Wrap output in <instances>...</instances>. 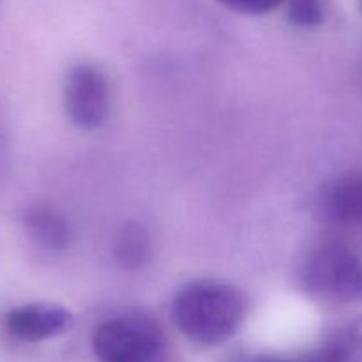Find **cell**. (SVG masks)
<instances>
[{"label":"cell","mask_w":362,"mask_h":362,"mask_svg":"<svg viewBox=\"0 0 362 362\" xmlns=\"http://www.w3.org/2000/svg\"><path fill=\"white\" fill-rule=\"evenodd\" d=\"M246 311V296L219 279L187 283L175 293L170 308L177 331L200 346H218L233 338Z\"/></svg>","instance_id":"obj_1"},{"label":"cell","mask_w":362,"mask_h":362,"mask_svg":"<svg viewBox=\"0 0 362 362\" xmlns=\"http://www.w3.org/2000/svg\"><path fill=\"white\" fill-rule=\"evenodd\" d=\"M98 362H168L165 331L145 313H124L108 318L92 334Z\"/></svg>","instance_id":"obj_2"},{"label":"cell","mask_w":362,"mask_h":362,"mask_svg":"<svg viewBox=\"0 0 362 362\" xmlns=\"http://www.w3.org/2000/svg\"><path fill=\"white\" fill-rule=\"evenodd\" d=\"M300 279L311 296L329 303H362V253L346 244H322L304 260Z\"/></svg>","instance_id":"obj_3"},{"label":"cell","mask_w":362,"mask_h":362,"mask_svg":"<svg viewBox=\"0 0 362 362\" xmlns=\"http://www.w3.org/2000/svg\"><path fill=\"white\" fill-rule=\"evenodd\" d=\"M64 106L76 127L94 131L108 120L112 92L108 78L92 64H76L64 81Z\"/></svg>","instance_id":"obj_4"},{"label":"cell","mask_w":362,"mask_h":362,"mask_svg":"<svg viewBox=\"0 0 362 362\" xmlns=\"http://www.w3.org/2000/svg\"><path fill=\"white\" fill-rule=\"evenodd\" d=\"M73 313L53 303H28L13 308L4 317V329L21 343H41L73 327Z\"/></svg>","instance_id":"obj_5"},{"label":"cell","mask_w":362,"mask_h":362,"mask_svg":"<svg viewBox=\"0 0 362 362\" xmlns=\"http://www.w3.org/2000/svg\"><path fill=\"white\" fill-rule=\"evenodd\" d=\"M20 223L28 239L49 253L64 251L73 239V230L66 216L49 205H30L21 212Z\"/></svg>","instance_id":"obj_6"},{"label":"cell","mask_w":362,"mask_h":362,"mask_svg":"<svg viewBox=\"0 0 362 362\" xmlns=\"http://www.w3.org/2000/svg\"><path fill=\"white\" fill-rule=\"evenodd\" d=\"M322 209L331 221L345 226H362V172L349 173L327 186Z\"/></svg>","instance_id":"obj_7"},{"label":"cell","mask_w":362,"mask_h":362,"mask_svg":"<svg viewBox=\"0 0 362 362\" xmlns=\"http://www.w3.org/2000/svg\"><path fill=\"white\" fill-rule=\"evenodd\" d=\"M151 237L138 223H127L117 233L113 255L120 267L141 269L151 258Z\"/></svg>","instance_id":"obj_8"},{"label":"cell","mask_w":362,"mask_h":362,"mask_svg":"<svg viewBox=\"0 0 362 362\" xmlns=\"http://www.w3.org/2000/svg\"><path fill=\"white\" fill-rule=\"evenodd\" d=\"M286 18L297 28L311 30L325 21L324 0H286Z\"/></svg>","instance_id":"obj_9"},{"label":"cell","mask_w":362,"mask_h":362,"mask_svg":"<svg viewBox=\"0 0 362 362\" xmlns=\"http://www.w3.org/2000/svg\"><path fill=\"white\" fill-rule=\"evenodd\" d=\"M226 9L233 13L247 14V16H262V14L272 13L279 6L286 4V0H216Z\"/></svg>","instance_id":"obj_10"},{"label":"cell","mask_w":362,"mask_h":362,"mask_svg":"<svg viewBox=\"0 0 362 362\" xmlns=\"http://www.w3.org/2000/svg\"><path fill=\"white\" fill-rule=\"evenodd\" d=\"M255 362H296V361H283V359H260Z\"/></svg>","instance_id":"obj_11"},{"label":"cell","mask_w":362,"mask_h":362,"mask_svg":"<svg viewBox=\"0 0 362 362\" xmlns=\"http://www.w3.org/2000/svg\"><path fill=\"white\" fill-rule=\"evenodd\" d=\"M359 9H361V13H362V0H359Z\"/></svg>","instance_id":"obj_12"}]
</instances>
